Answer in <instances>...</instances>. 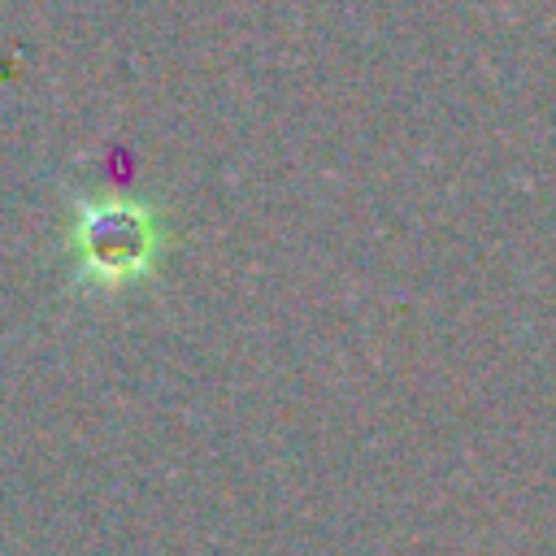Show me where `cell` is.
<instances>
[{"instance_id":"1","label":"cell","mask_w":556,"mask_h":556,"mask_svg":"<svg viewBox=\"0 0 556 556\" xmlns=\"http://www.w3.org/2000/svg\"><path fill=\"white\" fill-rule=\"evenodd\" d=\"M70 248L91 282L126 287L152 274L161 256V222L135 200H87L74 213Z\"/></svg>"}]
</instances>
